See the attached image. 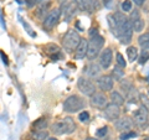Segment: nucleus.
Listing matches in <instances>:
<instances>
[{
    "label": "nucleus",
    "mask_w": 149,
    "mask_h": 140,
    "mask_svg": "<svg viewBox=\"0 0 149 140\" xmlns=\"http://www.w3.org/2000/svg\"><path fill=\"white\" fill-rule=\"evenodd\" d=\"M45 52L47 53L54 61H57L58 58H62V55H61V49L58 47L57 45L55 44H49L45 46Z\"/></svg>",
    "instance_id": "obj_12"
},
{
    "label": "nucleus",
    "mask_w": 149,
    "mask_h": 140,
    "mask_svg": "<svg viewBox=\"0 0 149 140\" xmlns=\"http://www.w3.org/2000/svg\"><path fill=\"white\" fill-rule=\"evenodd\" d=\"M97 35H98V32H97V29H91V31H90V36L93 37V36H97Z\"/></svg>",
    "instance_id": "obj_32"
},
{
    "label": "nucleus",
    "mask_w": 149,
    "mask_h": 140,
    "mask_svg": "<svg viewBox=\"0 0 149 140\" xmlns=\"http://www.w3.org/2000/svg\"><path fill=\"white\" fill-rule=\"evenodd\" d=\"M148 60H149V52H148V51H146V50H143L141 56H139V63L144 64L148 61Z\"/></svg>",
    "instance_id": "obj_25"
},
{
    "label": "nucleus",
    "mask_w": 149,
    "mask_h": 140,
    "mask_svg": "<svg viewBox=\"0 0 149 140\" xmlns=\"http://www.w3.org/2000/svg\"><path fill=\"white\" fill-rule=\"evenodd\" d=\"M0 55H1V58H3V62H4V64H8L9 62H8V57L6 56H4V53L0 51Z\"/></svg>",
    "instance_id": "obj_33"
},
{
    "label": "nucleus",
    "mask_w": 149,
    "mask_h": 140,
    "mask_svg": "<svg viewBox=\"0 0 149 140\" xmlns=\"http://www.w3.org/2000/svg\"><path fill=\"white\" fill-rule=\"evenodd\" d=\"M86 140H97V139H95V138H88V139H86Z\"/></svg>",
    "instance_id": "obj_39"
},
{
    "label": "nucleus",
    "mask_w": 149,
    "mask_h": 140,
    "mask_svg": "<svg viewBox=\"0 0 149 140\" xmlns=\"http://www.w3.org/2000/svg\"><path fill=\"white\" fill-rule=\"evenodd\" d=\"M138 42L139 45L144 49H149V32H147V34H143L138 37Z\"/></svg>",
    "instance_id": "obj_22"
},
{
    "label": "nucleus",
    "mask_w": 149,
    "mask_h": 140,
    "mask_svg": "<svg viewBox=\"0 0 149 140\" xmlns=\"http://www.w3.org/2000/svg\"><path fill=\"white\" fill-rule=\"evenodd\" d=\"M97 85H98L101 91H104V92L112 91V88H113V78L111 76H107V74L101 76L97 79Z\"/></svg>",
    "instance_id": "obj_11"
},
{
    "label": "nucleus",
    "mask_w": 149,
    "mask_h": 140,
    "mask_svg": "<svg viewBox=\"0 0 149 140\" xmlns=\"http://www.w3.org/2000/svg\"><path fill=\"white\" fill-rule=\"evenodd\" d=\"M29 1H31V4H35V3H40V1H42V0H29Z\"/></svg>",
    "instance_id": "obj_37"
},
{
    "label": "nucleus",
    "mask_w": 149,
    "mask_h": 140,
    "mask_svg": "<svg viewBox=\"0 0 149 140\" xmlns=\"http://www.w3.org/2000/svg\"><path fill=\"white\" fill-rule=\"evenodd\" d=\"M127 55H128L129 61L134 62L138 58V50H137V47H134V46H129V47L127 49Z\"/></svg>",
    "instance_id": "obj_21"
},
{
    "label": "nucleus",
    "mask_w": 149,
    "mask_h": 140,
    "mask_svg": "<svg viewBox=\"0 0 149 140\" xmlns=\"http://www.w3.org/2000/svg\"><path fill=\"white\" fill-rule=\"evenodd\" d=\"M144 140H149V138H146V139H144Z\"/></svg>",
    "instance_id": "obj_40"
},
{
    "label": "nucleus",
    "mask_w": 149,
    "mask_h": 140,
    "mask_svg": "<svg viewBox=\"0 0 149 140\" xmlns=\"http://www.w3.org/2000/svg\"><path fill=\"white\" fill-rule=\"evenodd\" d=\"M136 137H137V133L132 132V130H128V132H124V133L120 134L119 139L120 140H128V139H132V138H136Z\"/></svg>",
    "instance_id": "obj_23"
},
{
    "label": "nucleus",
    "mask_w": 149,
    "mask_h": 140,
    "mask_svg": "<svg viewBox=\"0 0 149 140\" xmlns=\"http://www.w3.org/2000/svg\"><path fill=\"white\" fill-rule=\"evenodd\" d=\"M87 51H88V41L87 40H81L80 45L77 46L76 51H74V58L76 60L85 58V56H87Z\"/></svg>",
    "instance_id": "obj_15"
},
{
    "label": "nucleus",
    "mask_w": 149,
    "mask_h": 140,
    "mask_svg": "<svg viewBox=\"0 0 149 140\" xmlns=\"http://www.w3.org/2000/svg\"><path fill=\"white\" fill-rule=\"evenodd\" d=\"M91 104L96 108H106L107 105V98L102 93H95L91 97Z\"/></svg>",
    "instance_id": "obj_13"
},
{
    "label": "nucleus",
    "mask_w": 149,
    "mask_h": 140,
    "mask_svg": "<svg viewBox=\"0 0 149 140\" xmlns=\"http://www.w3.org/2000/svg\"><path fill=\"white\" fill-rule=\"evenodd\" d=\"M107 133H108V128H107V127H103V128H100L98 130H97L96 135H97L98 138H104L106 135H107Z\"/></svg>",
    "instance_id": "obj_29"
},
{
    "label": "nucleus",
    "mask_w": 149,
    "mask_h": 140,
    "mask_svg": "<svg viewBox=\"0 0 149 140\" xmlns=\"http://www.w3.org/2000/svg\"><path fill=\"white\" fill-rule=\"evenodd\" d=\"M120 6H122V10L124 12L125 11H130V10H132V1H130V0H124Z\"/></svg>",
    "instance_id": "obj_27"
},
{
    "label": "nucleus",
    "mask_w": 149,
    "mask_h": 140,
    "mask_svg": "<svg viewBox=\"0 0 149 140\" xmlns=\"http://www.w3.org/2000/svg\"><path fill=\"white\" fill-rule=\"evenodd\" d=\"M133 119L134 123H136L138 127H144L148 123L149 115H148V110L146 107H142V108H138L136 112L133 113Z\"/></svg>",
    "instance_id": "obj_7"
},
{
    "label": "nucleus",
    "mask_w": 149,
    "mask_h": 140,
    "mask_svg": "<svg viewBox=\"0 0 149 140\" xmlns=\"http://www.w3.org/2000/svg\"><path fill=\"white\" fill-rule=\"evenodd\" d=\"M100 72H101V68L98 64H96V63H90L85 68V73L90 77H97L100 74Z\"/></svg>",
    "instance_id": "obj_18"
},
{
    "label": "nucleus",
    "mask_w": 149,
    "mask_h": 140,
    "mask_svg": "<svg viewBox=\"0 0 149 140\" xmlns=\"http://www.w3.org/2000/svg\"><path fill=\"white\" fill-rule=\"evenodd\" d=\"M102 3H103L104 6H109V4L112 3V0H102Z\"/></svg>",
    "instance_id": "obj_35"
},
{
    "label": "nucleus",
    "mask_w": 149,
    "mask_h": 140,
    "mask_svg": "<svg viewBox=\"0 0 149 140\" xmlns=\"http://www.w3.org/2000/svg\"><path fill=\"white\" fill-rule=\"evenodd\" d=\"M117 64H118L119 67H122V68H124L125 66H127V62L124 61L123 56L120 55V53H117Z\"/></svg>",
    "instance_id": "obj_30"
},
{
    "label": "nucleus",
    "mask_w": 149,
    "mask_h": 140,
    "mask_svg": "<svg viewBox=\"0 0 149 140\" xmlns=\"http://www.w3.org/2000/svg\"><path fill=\"white\" fill-rule=\"evenodd\" d=\"M78 119H80L82 123H88V122H90V114H88V112L83 110L82 113H80V115H78Z\"/></svg>",
    "instance_id": "obj_26"
},
{
    "label": "nucleus",
    "mask_w": 149,
    "mask_h": 140,
    "mask_svg": "<svg viewBox=\"0 0 149 140\" xmlns=\"http://www.w3.org/2000/svg\"><path fill=\"white\" fill-rule=\"evenodd\" d=\"M85 100L82 99L81 97H78L76 94L67 97L63 102V110L67 112V113H76V112L81 110L85 108Z\"/></svg>",
    "instance_id": "obj_2"
},
{
    "label": "nucleus",
    "mask_w": 149,
    "mask_h": 140,
    "mask_svg": "<svg viewBox=\"0 0 149 140\" xmlns=\"http://www.w3.org/2000/svg\"><path fill=\"white\" fill-rule=\"evenodd\" d=\"M35 137L37 140H44V139H47V132H36L35 133Z\"/></svg>",
    "instance_id": "obj_31"
},
{
    "label": "nucleus",
    "mask_w": 149,
    "mask_h": 140,
    "mask_svg": "<svg viewBox=\"0 0 149 140\" xmlns=\"http://www.w3.org/2000/svg\"><path fill=\"white\" fill-rule=\"evenodd\" d=\"M62 10L61 14H63V16L66 17V20H70L73 15H74V5L72 3H65L63 5H62Z\"/></svg>",
    "instance_id": "obj_17"
},
{
    "label": "nucleus",
    "mask_w": 149,
    "mask_h": 140,
    "mask_svg": "<svg viewBox=\"0 0 149 140\" xmlns=\"http://www.w3.org/2000/svg\"><path fill=\"white\" fill-rule=\"evenodd\" d=\"M60 16H61V10H58V9H54V10H51L47 16L45 17L44 20V27L47 30H51L54 29L55 25L60 20Z\"/></svg>",
    "instance_id": "obj_6"
},
{
    "label": "nucleus",
    "mask_w": 149,
    "mask_h": 140,
    "mask_svg": "<svg viewBox=\"0 0 149 140\" xmlns=\"http://www.w3.org/2000/svg\"><path fill=\"white\" fill-rule=\"evenodd\" d=\"M104 45V39L100 35L91 37V41H88V51H87V57L90 60H93L98 56L100 51L102 50Z\"/></svg>",
    "instance_id": "obj_4"
},
{
    "label": "nucleus",
    "mask_w": 149,
    "mask_h": 140,
    "mask_svg": "<svg viewBox=\"0 0 149 140\" xmlns=\"http://www.w3.org/2000/svg\"><path fill=\"white\" fill-rule=\"evenodd\" d=\"M0 24H1L3 27H5V24H4V19H3V15H1V10H0Z\"/></svg>",
    "instance_id": "obj_36"
},
{
    "label": "nucleus",
    "mask_w": 149,
    "mask_h": 140,
    "mask_svg": "<svg viewBox=\"0 0 149 140\" xmlns=\"http://www.w3.org/2000/svg\"><path fill=\"white\" fill-rule=\"evenodd\" d=\"M81 37L80 35L76 32V30H68L67 34L63 36L62 40V45L63 49L67 51V52H72V51H76L77 46L81 42Z\"/></svg>",
    "instance_id": "obj_3"
},
{
    "label": "nucleus",
    "mask_w": 149,
    "mask_h": 140,
    "mask_svg": "<svg viewBox=\"0 0 149 140\" xmlns=\"http://www.w3.org/2000/svg\"><path fill=\"white\" fill-rule=\"evenodd\" d=\"M148 94H149V91H148Z\"/></svg>",
    "instance_id": "obj_41"
},
{
    "label": "nucleus",
    "mask_w": 149,
    "mask_h": 140,
    "mask_svg": "<svg viewBox=\"0 0 149 140\" xmlns=\"http://www.w3.org/2000/svg\"><path fill=\"white\" fill-rule=\"evenodd\" d=\"M19 19H20V21H21V24H22V26H24L25 27V29H26V32H27V34H29L31 37H36V34H35V32H34V30H32L31 29V26L29 25V24H27V22L25 21V20H22V19L21 17H19Z\"/></svg>",
    "instance_id": "obj_24"
},
{
    "label": "nucleus",
    "mask_w": 149,
    "mask_h": 140,
    "mask_svg": "<svg viewBox=\"0 0 149 140\" xmlns=\"http://www.w3.org/2000/svg\"><path fill=\"white\" fill-rule=\"evenodd\" d=\"M130 24H132L133 31L136 32H141L144 29V21L142 20L141 14H139L138 10H134L130 15Z\"/></svg>",
    "instance_id": "obj_9"
},
{
    "label": "nucleus",
    "mask_w": 149,
    "mask_h": 140,
    "mask_svg": "<svg viewBox=\"0 0 149 140\" xmlns=\"http://www.w3.org/2000/svg\"><path fill=\"white\" fill-rule=\"evenodd\" d=\"M111 99H112V103L116 104V105H118V107L124 103V98L122 97V94L118 93V92H116V91L111 93Z\"/></svg>",
    "instance_id": "obj_20"
},
{
    "label": "nucleus",
    "mask_w": 149,
    "mask_h": 140,
    "mask_svg": "<svg viewBox=\"0 0 149 140\" xmlns=\"http://www.w3.org/2000/svg\"><path fill=\"white\" fill-rule=\"evenodd\" d=\"M47 128V122H46V119L41 118V119H37L36 122L32 124V129H34V132H44V130Z\"/></svg>",
    "instance_id": "obj_19"
},
{
    "label": "nucleus",
    "mask_w": 149,
    "mask_h": 140,
    "mask_svg": "<svg viewBox=\"0 0 149 140\" xmlns=\"http://www.w3.org/2000/svg\"><path fill=\"white\" fill-rule=\"evenodd\" d=\"M112 60H113V52L111 49H106L104 51H102L100 55V64L102 68H108L112 64Z\"/></svg>",
    "instance_id": "obj_10"
},
{
    "label": "nucleus",
    "mask_w": 149,
    "mask_h": 140,
    "mask_svg": "<svg viewBox=\"0 0 149 140\" xmlns=\"http://www.w3.org/2000/svg\"><path fill=\"white\" fill-rule=\"evenodd\" d=\"M46 140H57V139H56V138H47Z\"/></svg>",
    "instance_id": "obj_38"
},
{
    "label": "nucleus",
    "mask_w": 149,
    "mask_h": 140,
    "mask_svg": "<svg viewBox=\"0 0 149 140\" xmlns=\"http://www.w3.org/2000/svg\"><path fill=\"white\" fill-rule=\"evenodd\" d=\"M116 128L118 130H122V132H128V130L132 129L133 127V122L130 120V118L128 116H123V118L120 119H117V122H116Z\"/></svg>",
    "instance_id": "obj_14"
},
{
    "label": "nucleus",
    "mask_w": 149,
    "mask_h": 140,
    "mask_svg": "<svg viewBox=\"0 0 149 140\" xmlns=\"http://www.w3.org/2000/svg\"><path fill=\"white\" fill-rule=\"evenodd\" d=\"M76 129V124H74L73 119L67 116L60 122H56L51 125V132L55 135H63V134H71Z\"/></svg>",
    "instance_id": "obj_1"
},
{
    "label": "nucleus",
    "mask_w": 149,
    "mask_h": 140,
    "mask_svg": "<svg viewBox=\"0 0 149 140\" xmlns=\"http://www.w3.org/2000/svg\"><path fill=\"white\" fill-rule=\"evenodd\" d=\"M133 1L136 3L138 6H141V5H143V4H144V1H146V0H133Z\"/></svg>",
    "instance_id": "obj_34"
},
{
    "label": "nucleus",
    "mask_w": 149,
    "mask_h": 140,
    "mask_svg": "<svg viewBox=\"0 0 149 140\" xmlns=\"http://www.w3.org/2000/svg\"><path fill=\"white\" fill-rule=\"evenodd\" d=\"M74 4L77 5V8L81 11H86V12H92L95 9V3L93 0H74Z\"/></svg>",
    "instance_id": "obj_16"
},
{
    "label": "nucleus",
    "mask_w": 149,
    "mask_h": 140,
    "mask_svg": "<svg viewBox=\"0 0 149 140\" xmlns=\"http://www.w3.org/2000/svg\"><path fill=\"white\" fill-rule=\"evenodd\" d=\"M123 74H124V72L120 68H114L113 69V77H112V78H114V79H117V81H118V79H120L123 77Z\"/></svg>",
    "instance_id": "obj_28"
},
{
    "label": "nucleus",
    "mask_w": 149,
    "mask_h": 140,
    "mask_svg": "<svg viewBox=\"0 0 149 140\" xmlns=\"http://www.w3.org/2000/svg\"><path fill=\"white\" fill-rule=\"evenodd\" d=\"M77 87H78V89L81 91V93H83L85 96H88V97H92L96 93L95 85H93L91 81H88L87 78H83V77L78 78Z\"/></svg>",
    "instance_id": "obj_5"
},
{
    "label": "nucleus",
    "mask_w": 149,
    "mask_h": 140,
    "mask_svg": "<svg viewBox=\"0 0 149 140\" xmlns=\"http://www.w3.org/2000/svg\"><path fill=\"white\" fill-rule=\"evenodd\" d=\"M103 114L104 116L108 120H112V122H114V120H117L119 118V114H120V109L118 105H116L113 103L111 104H107L106 108L103 110Z\"/></svg>",
    "instance_id": "obj_8"
}]
</instances>
